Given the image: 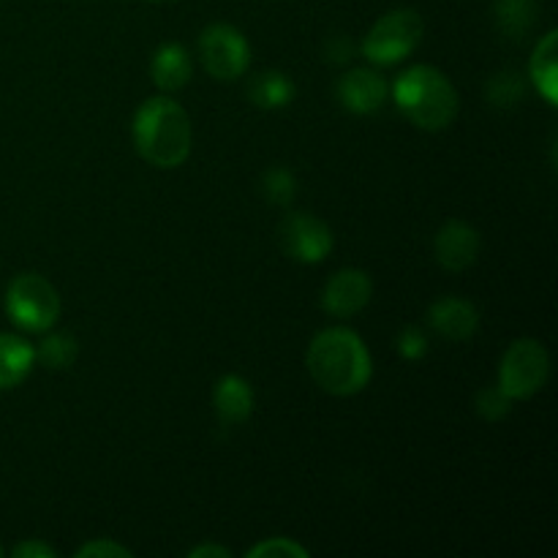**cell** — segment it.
<instances>
[{
  "label": "cell",
  "mask_w": 558,
  "mask_h": 558,
  "mask_svg": "<svg viewBox=\"0 0 558 558\" xmlns=\"http://www.w3.org/2000/svg\"><path fill=\"white\" fill-rule=\"evenodd\" d=\"M308 371L322 390L347 398L368 387L374 363L357 332L349 327H327L311 341Z\"/></svg>",
  "instance_id": "cell-1"
},
{
  "label": "cell",
  "mask_w": 558,
  "mask_h": 558,
  "mask_svg": "<svg viewBox=\"0 0 558 558\" xmlns=\"http://www.w3.org/2000/svg\"><path fill=\"white\" fill-rule=\"evenodd\" d=\"M191 118L178 101L153 96L134 114L136 153L156 169H174L191 153Z\"/></svg>",
  "instance_id": "cell-2"
},
{
  "label": "cell",
  "mask_w": 558,
  "mask_h": 558,
  "mask_svg": "<svg viewBox=\"0 0 558 558\" xmlns=\"http://www.w3.org/2000/svg\"><path fill=\"white\" fill-rule=\"evenodd\" d=\"M398 109L423 131H441L456 120L458 90L434 65H412L392 85Z\"/></svg>",
  "instance_id": "cell-3"
},
{
  "label": "cell",
  "mask_w": 558,
  "mask_h": 558,
  "mask_svg": "<svg viewBox=\"0 0 558 558\" xmlns=\"http://www.w3.org/2000/svg\"><path fill=\"white\" fill-rule=\"evenodd\" d=\"M5 314L20 330L47 332L60 316V294L38 272H20L5 289Z\"/></svg>",
  "instance_id": "cell-4"
},
{
  "label": "cell",
  "mask_w": 558,
  "mask_h": 558,
  "mask_svg": "<svg viewBox=\"0 0 558 558\" xmlns=\"http://www.w3.org/2000/svg\"><path fill=\"white\" fill-rule=\"evenodd\" d=\"M423 16L414 9H396L376 20L363 38V54L374 65H396L407 60L423 41Z\"/></svg>",
  "instance_id": "cell-5"
},
{
  "label": "cell",
  "mask_w": 558,
  "mask_h": 558,
  "mask_svg": "<svg viewBox=\"0 0 558 558\" xmlns=\"http://www.w3.org/2000/svg\"><path fill=\"white\" fill-rule=\"evenodd\" d=\"M550 376L548 349L537 338H518L507 347L499 365V387L512 401L534 398Z\"/></svg>",
  "instance_id": "cell-6"
},
{
  "label": "cell",
  "mask_w": 558,
  "mask_h": 558,
  "mask_svg": "<svg viewBox=\"0 0 558 558\" xmlns=\"http://www.w3.org/2000/svg\"><path fill=\"white\" fill-rule=\"evenodd\" d=\"M199 60L207 74L216 80H240L251 65V47L238 27L216 22L202 31Z\"/></svg>",
  "instance_id": "cell-7"
},
{
  "label": "cell",
  "mask_w": 558,
  "mask_h": 558,
  "mask_svg": "<svg viewBox=\"0 0 558 558\" xmlns=\"http://www.w3.org/2000/svg\"><path fill=\"white\" fill-rule=\"evenodd\" d=\"M278 245L300 265H319L330 256L336 238L322 218L311 213H289L278 227Z\"/></svg>",
  "instance_id": "cell-8"
},
{
  "label": "cell",
  "mask_w": 558,
  "mask_h": 558,
  "mask_svg": "<svg viewBox=\"0 0 558 558\" xmlns=\"http://www.w3.org/2000/svg\"><path fill=\"white\" fill-rule=\"evenodd\" d=\"M371 298H374V283L368 272L347 267L327 278L322 289V308L336 319H352L371 303Z\"/></svg>",
  "instance_id": "cell-9"
},
{
  "label": "cell",
  "mask_w": 558,
  "mask_h": 558,
  "mask_svg": "<svg viewBox=\"0 0 558 558\" xmlns=\"http://www.w3.org/2000/svg\"><path fill=\"white\" fill-rule=\"evenodd\" d=\"M480 232L466 221H447L434 238V256L447 272H463L477 262Z\"/></svg>",
  "instance_id": "cell-10"
},
{
  "label": "cell",
  "mask_w": 558,
  "mask_h": 558,
  "mask_svg": "<svg viewBox=\"0 0 558 558\" xmlns=\"http://www.w3.org/2000/svg\"><path fill=\"white\" fill-rule=\"evenodd\" d=\"M385 76L374 69H352L338 80V101L354 114H374L387 101Z\"/></svg>",
  "instance_id": "cell-11"
},
{
  "label": "cell",
  "mask_w": 558,
  "mask_h": 558,
  "mask_svg": "<svg viewBox=\"0 0 558 558\" xmlns=\"http://www.w3.org/2000/svg\"><path fill=\"white\" fill-rule=\"evenodd\" d=\"M428 325L447 341H469L480 330V311L463 298H439L428 308Z\"/></svg>",
  "instance_id": "cell-12"
},
{
  "label": "cell",
  "mask_w": 558,
  "mask_h": 558,
  "mask_svg": "<svg viewBox=\"0 0 558 558\" xmlns=\"http://www.w3.org/2000/svg\"><path fill=\"white\" fill-rule=\"evenodd\" d=\"M213 409L223 425H243L254 414V390L248 379L238 374L221 376L213 390Z\"/></svg>",
  "instance_id": "cell-13"
},
{
  "label": "cell",
  "mask_w": 558,
  "mask_h": 558,
  "mask_svg": "<svg viewBox=\"0 0 558 558\" xmlns=\"http://www.w3.org/2000/svg\"><path fill=\"white\" fill-rule=\"evenodd\" d=\"M191 71H194V65H191L189 52L180 44H161L150 60V76L158 90L163 93L183 90L191 82Z\"/></svg>",
  "instance_id": "cell-14"
},
{
  "label": "cell",
  "mask_w": 558,
  "mask_h": 558,
  "mask_svg": "<svg viewBox=\"0 0 558 558\" xmlns=\"http://www.w3.org/2000/svg\"><path fill=\"white\" fill-rule=\"evenodd\" d=\"M36 365V347L14 332H0V390L22 385Z\"/></svg>",
  "instance_id": "cell-15"
},
{
  "label": "cell",
  "mask_w": 558,
  "mask_h": 558,
  "mask_svg": "<svg viewBox=\"0 0 558 558\" xmlns=\"http://www.w3.org/2000/svg\"><path fill=\"white\" fill-rule=\"evenodd\" d=\"M532 80L539 96L556 107L558 104V33L548 31L537 44L532 58Z\"/></svg>",
  "instance_id": "cell-16"
},
{
  "label": "cell",
  "mask_w": 558,
  "mask_h": 558,
  "mask_svg": "<svg viewBox=\"0 0 558 558\" xmlns=\"http://www.w3.org/2000/svg\"><path fill=\"white\" fill-rule=\"evenodd\" d=\"M294 93H298V87H294L292 76L283 74V71H262L248 82V98L259 109L289 107Z\"/></svg>",
  "instance_id": "cell-17"
},
{
  "label": "cell",
  "mask_w": 558,
  "mask_h": 558,
  "mask_svg": "<svg viewBox=\"0 0 558 558\" xmlns=\"http://www.w3.org/2000/svg\"><path fill=\"white\" fill-rule=\"evenodd\" d=\"M537 16L539 0H496L494 3L496 27H499L507 38H518V41H521V38L534 27Z\"/></svg>",
  "instance_id": "cell-18"
},
{
  "label": "cell",
  "mask_w": 558,
  "mask_h": 558,
  "mask_svg": "<svg viewBox=\"0 0 558 558\" xmlns=\"http://www.w3.org/2000/svg\"><path fill=\"white\" fill-rule=\"evenodd\" d=\"M80 354V343L71 332H49L36 349V360L49 371H65L74 365Z\"/></svg>",
  "instance_id": "cell-19"
},
{
  "label": "cell",
  "mask_w": 558,
  "mask_h": 558,
  "mask_svg": "<svg viewBox=\"0 0 558 558\" xmlns=\"http://www.w3.org/2000/svg\"><path fill=\"white\" fill-rule=\"evenodd\" d=\"M488 101L499 109H512L526 98V80L518 71H499L488 80Z\"/></svg>",
  "instance_id": "cell-20"
},
{
  "label": "cell",
  "mask_w": 558,
  "mask_h": 558,
  "mask_svg": "<svg viewBox=\"0 0 558 558\" xmlns=\"http://www.w3.org/2000/svg\"><path fill=\"white\" fill-rule=\"evenodd\" d=\"M262 194H265L270 205L289 207L294 196H298V180H294V174L287 167H272L262 178Z\"/></svg>",
  "instance_id": "cell-21"
},
{
  "label": "cell",
  "mask_w": 558,
  "mask_h": 558,
  "mask_svg": "<svg viewBox=\"0 0 558 558\" xmlns=\"http://www.w3.org/2000/svg\"><path fill=\"white\" fill-rule=\"evenodd\" d=\"M474 409H477L480 417L488 420V423H499V420H505L507 414L512 412V398L507 396L499 385H490L477 392Z\"/></svg>",
  "instance_id": "cell-22"
},
{
  "label": "cell",
  "mask_w": 558,
  "mask_h": 558,
  "mask_svg": "<svg viewBox=\"0 0 558 558\" xmlns=\"http://www.w3.org/2000/svg\"><path fill=\"white\" fill-rule=\"evenodd\" d=\"M248 558H308V550L289 537L265 539V543L248 548Z\"/></svg>",
  "instance_id": "cell-23"
},
{
  "label": "cell",
  "mask_w": 558,
  "mask_h": 558,
  "mask_svg": "<svg viewBox=\"0 0 558 558\" xmlns=\"http://www.w3.org/2000/svg\"><path fill=\"white\" fill-rule=\"evenodd\" d=\"M396 349L403 360L417 363V360H423L425 352H428V336H425L420 327H403L396 338Z\"/></svg>",
  "instance_id": "cell-24"
},
{
  "label": "cell",
  "mask_w": 558,
  "mask_h": 558,
  "mask_svg": "<svg viewBox=\"0 0 558 558\" xmlns=\"http://www.w3.org/2000/svg\"><path fill=\"white\" fill-rule=\"evenodd\" d=\"M76 558H131L129 548H123L120 543H112V539H93V543L82 545L74 554Z\"/></svg>",
  "instance_id": "cell-25"
},
{
  "label": "cell",
  "mask_w": 558,
  "mask_h": 558,
  "mask_svg": "<svg viewBox=\"0 0 558 558\" xmlns=\"http://www.w3.org/2000/svg\"><path fill=\"white\" fill-rule=\"evenodd\" d=\"M16 558H54V550L47 543H36V539H25L14 548Z\"/></svg>",
  "instance_id": "cell-26"
},
{
  "label": "cell",
  "mask_w": 558,
  "mask_h": 558,
  "mask_svg": "<svg viewBox=\"0 0 558 558\" xmlns=\"http://www.w3.org/2000/svg\"><path fill=\"white\" fill-rule=\"evenodd\" d=\"M327 58H330V63H349L352 60V47H349L347 38H336L327 47Z\"/></svg>",
  "instance_id": "cell-27"
},
{
  "label": "cell",
  "mask_w": 558,
  "mask_h": 558,
  "mask_svg": "<svg viewBox=\"0 0 558 558\" xmlns=\"http://www.w3.org/2000/svg\"><path fill=\"white\" fill-rule=\"evenodd\" d=\"M191 558H229L227 548H221V545H199V548H194L189 554Z\"/></svg>",
  "instance_id": "cell-28"
},
{
  "label": "cell",
  "mask_w": 558,
  "mask_h": 558,
  "mask_svg": "<svg viewBox=\"0 0 558 558\" xmlns=\"http://www.w3.org/2000/svg\"><path fill=\"white\" fill-rule=\"evenodd\" d=\"M145 3H172V0H145Z\"/></svg>",
  "instance_id": "cell-29"
},
{
  "label": "cell",
  "mask_w": 558,
  "mask_h": 558,
  "mask_svg": "<svg viewBox=\"0 0 558 558\" xmlns=\"http://www.w3.org/2000/svg\"><path fill=\"white\" fill-rule=\"evenodd\" d=\"M0 556H3V548H0Z\"/></svg>",
  "instance_id": "cell-30"
}]
</instances>
